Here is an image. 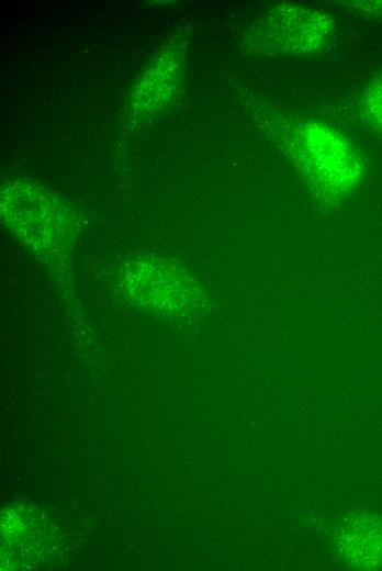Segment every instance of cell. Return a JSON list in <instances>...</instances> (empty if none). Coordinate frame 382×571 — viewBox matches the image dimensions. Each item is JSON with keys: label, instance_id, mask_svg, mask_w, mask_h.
<instances>
[{"label": "cell", "instance_id": "1", "mask_svg": "<svg viewBox=\"0 0 382 571\" xmlns=\"http://www.w3.org/2000/svg\"><path fill=\"white\" fill-rule=\"evenodd\" d=\"M284 145L318 199L345 198L364 178L366 164L357 146L325 122L304 120L288 126Z\"/></svg>", "mask_w": 382, "mask_h": 571}, {"label": "cell", "instance_id": "2", "mask_svg": "<svg viewBox=\"0 0 382 571\" xmlns=\"http://www.w3.org/2000/svg\"><path fill=\"white\" fill-rule=\"evenodd\" d=\"M335 31L336 21L326 11L280 3L254 23L247 45L263 56H304L323 51Z\"/></svg>", "mask_w": 382, "mask_h": 571}, {"label": "cell", "instance_id": "3", "mask_svg": "<svg viewBox=\"0 0 382 571\" xmlns=\"http://www.w3.org/2000/svg\"><path fill=\"white\" fill-rule=\"evenodd\" d=\"M184 53L182 38L173 40L160 51L135 92V104L146 112H155L172 100L182 79Z\"/></svg>", "mask_w": 382, "mask_h": 571}, {"label": "cell", "instance_id": "4", "mask_svg": "<svg viewBox=\"0 0 382 571\" xmlns=\"http://www.w3.org/2000/svg\"><path fill=\"white\" fill-rule=\"evenodd\" d=\"M359 111L369 126L382 133V72L366 85L359 99Z\"/></svg>", "mask_w": 382, "mask_h": 571}]
</instances>
